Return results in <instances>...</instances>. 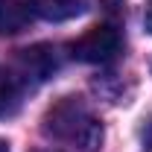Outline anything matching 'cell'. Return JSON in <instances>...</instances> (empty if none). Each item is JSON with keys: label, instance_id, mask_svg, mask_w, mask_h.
Returning <instances> with one entry per match:
<instances>
[{"label": "cell", "instance_id": "cell-1", "mask_svg": "<svg viewBox=\"0 0 152 152\" xmlns=\"http://www.w3.org/2000/svg\"><path fill=\"white\" fill-rule=\"evenodd\" d=\"M44 134L70 152H96L102 146V123L82 96H61L44 111Z\"/></svg>", "mask_w": 152, "mask_h": 152}, {"label": "cell", "instance_id": "cell-2", "mask_svg": "<svg viewBox=\"0 0 152 152\" xmlns=\"http://www.w3.org/2000/svg\"><path fill=\"white\" fill-rule=\"evenodd\" d=\"M120 47H123V38L117 32V26L96 23L70 44V56L76 61H88V64H105L120 53Z\"/></svg>", "mask_w": 152, "mask_h": 152}, {"label": "cell", "instance_id": "cell-3", "mask_svg": "<svg viewBox=\"0 0 152 152\" xmlns=\"http://www.w3.org/2000/svg\"><path fill=\"white\" fill-rule=\"evenodd\" d=\"M58 70V56H56V47H47V44H38V47H29L23 50L20 56V64H18V76L20 82L26 85L29 79L35 82H44Z\"/></svg>", "mask_w": 152, "mask_h": 152}, {"label": "cell", "instance_id": "cell-4", "mask_svg": "<svg viewBox=\"0 0 152 152\" xmlns=\"http://www.w3.org/2000/svg\"><path fill=\"white\" fill-rule=\"evenodd\" d=\"M35 18L32 0H0V32L3 35H18L23 32Z\"/></svg>", "mask_w": 152, "mask_h": 152}, {"label": "cell", "instance_id": "cell-5", "mask_svg": "<svg viewBox=\"0 0 152 152\" xmlns=\"http://www.w3.org/2000/svg\"><path fill=\"white\" fill-rule=\"evenodd\" d=\"M32 6L44 20H70L88 9V0H32Z\"/></svg>", "mask_w": 152, "mask_h": 152}, {"label": "cell", "instance_id": "cell-6", "mask_svg": "<svg viewBox=\"0 0 152 152\" xmlns=\"http://www.w3.org/2000/svg\"><path fill=\"white\" fill-rule=\"evenodd\" d=\"M20 94H23V82L15 70L0 67V117L12 114L20 105Z\"/></svg>", "mask_w": 152, "mask_h": 152}, {"label": "cell", "instance_id": "cell-7", "mask_svg": "<svg viewBox=\"0 0 152 152\" xmlns=\"http://www.w3.org/2000/svg\"><path fill=\"white\" fill-rule=\"evenodd\" d=\"M143 149L152 152V117H149V123L143 126Z\"/></svg>", "mask_w": 152, "mask_h": 152}, {"label": "cell", "instance_id": "cell-8", "mask_svg": "<svg viewBox=\"0 0 152 152\" xmlns=\"http://www.w3.org/2000/svg\"><path fill=\"white\" fill-rule=\"evenodd\" d=\"M143 26H146V32L152 35V0L146 3V15H143Z\"/></svg>", "mask_w": 152, "mask_h": 152}, {"label": "cell", "instance_id": "cell-9", "mask_svg": "<svg viewBox=\"0 0 152 152\" xmlns=\"http://www.w3.org/2000/svg\"><path fill=\"white\" fill-rule=\"evenodd\" d=\"M0 152H9V143H6L3 137H0Z\"/></svg>", "mask_w": 152, "mask_h": 152}]
</instances>
